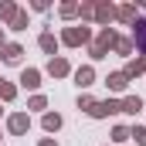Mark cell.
Segmentation results:
<instances>
[{
    "instance_id": "6da1fadb",
    "label": "cell",
    "mask_w": 146,
    "mask_h": 146,
    "mask_svg": "<svg viewBox=\"0 0 146 146\" xmlns=\"http://www.w3.org/2000/svg\"><path fill=\"white\" fill-rule=\"evenodd\" d=\"M136 44L146 51V21H139V24H136Z\"/></svg>"
}]
</instances>
